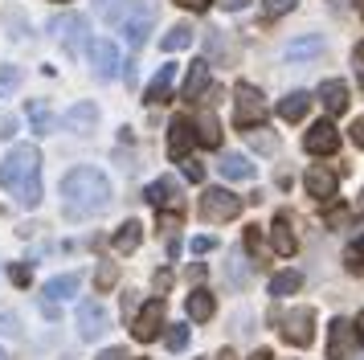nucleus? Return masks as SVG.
I'll return each mask as SVG.
<instances>
[{
  "instance_id": "obj_48",
  "label": "nucleus",
  "mask_w": 364,
  "mask_h": 360,
  "mask_svg": "<svg viewBox=\"0 0 364 360\" xmlns=\"http://www.w3.org/2000/svg\"><path fill=\"white\" fill-rule=\"evenodd\" d=\"M221 4H225V9H230V13H237V9H246L250 0H221Z\"/></svg>"
},
{
  "instance_id": "obj_5",
  "label": "nucleus",
  "mask_w": 364,
  "mask_h": 360,
  "mask_svg": "<svg viewBox=\"0 0 364 360\" xmlns=\"http://www.w3.org/2000/svg\"><path fill=\"white\" fill-rule=\"evenodd\" d=\"M50 33L66 46L70 58H78L82 49H90V21L78 13H66V16H53L50 21Z\"/></svg>"
},
{
  "instance_id": "obj_7",
  "label": "nucleus",
  "mask_w": 364,
  "mask_h": 360,
  "mask_svg": "<svg viewBox=\"0 0 364 360\" xmlns=\"http://www.w3.org/2000/svg\"><path fill=\"white\" fill-rule=\"evenodd\" d=\"M164 315H168L164 299H148V303L139 307V315L132 319V336H135L139 344L160 340V336H164Z\"/></svg>"
},
{
  "instance_id": "obj_31",
  "label": "nucleus",
  "mask_w": 364,
  "mask_h": 360,
  "mask_svg": "<svg viewBox=\"0 0 364 360\" xmlns=\"http://www.w3.org/2000/svg\"><path fill=\"white\" fill-rule=\"evenodd\" d=\"M230 282H233V287H237V282L246 287V282H250V262H246L242 250H233V258H230Z\"/></svg>"
},
{
  "instance_id": "obj_38",
  "label": "nucleus",
  "mask_w": 364,
  "mask_h": 360,
  "mask_svg": "<svg viewBox=\"0 0 364 360\" xmlns=\"http://www.w3.org/2000/svg\"><path fill=\"white\" fill-rule=\"evenodd\" d=\"M9 278H13V282H17V287H29V278H33V270H29V266H9Z\"/></svg>"
},
{
  "instance_id": "obj_45",
  "label": "nucleus",
  "mask_w": 364,
  "mask_h": 360,
  "mask_svg": "<svg viewBox=\"0 0 364 360\" xmlns=\"http://www.w3.org/2000/svg\"><path fill=\"white\" fill-rule=\"evenodd\" d=\"M95 360H132V356H127V348H107V352H99Z\"/></svg>"
},
{
  "instance_id": "obj_44",
  "label": "nucleus",
  "mask_w": 364,
  "mask_h": 360,
  "mask_svg": "<svg viewBox=\"0 0 364 360\" xmlns=\"http://www.w3.org/2000/svg\"><path fill=\"white\" fill-rule=\"evenodd\" d=\"M176 4H181V9H188V13H205L213 0H176Z\"/></svg>"
},
{
  "instance_id": "obj_20",
  "label": "nucleus",
  "mask_w": 364,
  "mask_h": 360,
  "mask_svg": "<svg viewBox=\"0 0 364 360\" xmlns=\"http://www.w3.org/2000/svg\"><path fill=\"white\" fill-rule=\"evenodd\" d=\"M172 82H176V65H160V74L148 82L144 98H148V102H168V98H172Z\"/></svg>"
},
{
  "instance_id": "obj_21",
  "label": "nucleus",
  "mask_w": 364,
  "mask_h": 360,
  "mask_svg": "<svg viewBox=\"0 0 364 360\" xmlns=\"http://www.w3.org/2000/svg\"><path fill=\"white\" fill-rule=\"evenodd\" d=\"M270 245H274V254H282V258H291L299 250L295 233H291V221L287 217H274V226H270Z\"/></svg>"
},
{
  "instance_id": "obj_19",
  "label": "nucleus",
  "mask_w": 364,
  "mask_h": 360,
  "mask_svg": "<svg viewBox=\"0 0 364 360\" xmlns=\"http://www.w3.org/2000/svg\"><path fill=\"white\" fill-rule=\"evenodd\" d=\"M315 98H319V102H323V107H328L331 115H336V111H348V82H340V78L319 82Z\"/></svg>"
},
{
  "instance_id": "obj_18",
  "label": "nucleus",
  "mask_w": 364,
  "mask_h": 360,
  "mask_svg": "<svg viewBox=\"0 0 364 360\" xmlns=\"http://www.w3.org/2000/svg\"><path fill=\"white\" fill-rule=\"evenodd\" d=\"M217 172H221L225 180H254L258 176V168H254L250 156H242V152H225L221 164H217Z\"/></svg>"
},
{
  "instance_id": "obj_8",
  "label": "nucleus",
  "mask_w": 364,
  "mask_h": 360,
  "mask_svg": "<svg viewBox=\"0 0 364 360\" xmlns=\"http://www.w3.org/2000/svg\"><path fill=\"white\" fill-rule=\"evenodd\" d=\"M279 324H282V336H287V344L303 348V344H311V336H315V311H311V307H291V311L279 319Z\"/></svg>"
},
{
  "instance_id": "obj_40",
  "label": "nucleus",
  "mask_w": 364,
  "mask_h": 360,
  "mask_svg": "<svg viewBox=\"0 0 364 360\" xmlns=\"http://www.w3.org/2000/svg\"><path fill=\"white\" fill-rule=\"evenodd\" d=\"M209 250H217V238H209V233L193 238V254H209Z\"/></svg>"
},
{
  "instance_id": "obj_4",
  "label": "nucleus",
  "mask_w": 364,
  "mask_h": 360,
  "mask_svg": "<svg viewBox=\"0 0 364 360\" xmlns=\"http://www.w3.org/2000/svg\"><path fill=\"white\" fill-rule=\"evenodd\" d=\"M266 115H270V107H266L262 90L250 86V82H237V90H233V123L242 131H254L266 123Z\"/></svg>"
},
{
  "instance_id": "obj_27",
  "label": "nucleus",
  "mask_w": 364,
  "mask_h": 360,
  "mask_svg": "<svg viewBox=\"0 0 364 360\" xmlns=\"http://www.w3.org/2000/svg\"><path fill=\"white\" fill-rule=\"evenodd\" d=\"M193 33H197L193 25H172V29L160 37V49H164V53H181V49L193 46Z\"/></svg>"
},
{
  "instance_id": "obj_23",
  "label": "nucleus",
  "mask_w": 364,
  "mask_h": 360,
  "mask_svg": "<svg viewBox=\"0 0 364 360\" xmlns=\"http://www.w3.org/2000/svg\"><path fill=\"white\" fill-rule=\"evenodd\" d=\"M323 53V37H299V41H291L287 46V62L295 65V62H311V58H319Z\"/></svg>"
},
{
  "instance_id": "obj_9",
  "label": "nucleus",
  "mask_w": 364,
  "mask_h": 360,
  "mask_svg": "<svg viewBox=\"0 0 364 360\" xmlns=\"http://www.w3.org/2000/svg\"><path fill=\"white\" fill-rule=\"evenodd\" d=\"M90 65H95V78H99V82L119 78V65H123V58H119V46L111 41V37L90 41Z\"/></svg>"
},
{
  "instance_id": "obj_16",
  "label": "nucleus",
  "mask_w": 364,
  "mask_h": 360,
  "mask_svg": "<svg viewBox=\"0 0 364 360\" xmlns=\"http://www.w3.org/2000/svg\"><path fill=\"white\" fill-rule=\"evenodd\" d=\"M307 193L319 196V201H328V196H336V189H340V172H331V168H307Z\"/></svg>"
},
{
  "instance_id": "obj_36",
  "label": "nucleus",
  "mask_w": 364,
  "mask_h": 360,
  "mask_svg": "<svg viewBox=\"0 0 364 360\" xmlns=\"http://www.w3.org/2000/svg\"><path fill=\"white\" fill-rule=\"evenodd\" d=\"M17 82H21V70L17 65H4V70H0V95H4L9 86H17Z\"/></svg>"
},
{
  "instance_id": "obj_50",
  "label": "nucleus",
  "mask_w": 364,
  "mask_h": 360,
  "mask_svg": "<svg viewBox=\"0 0 364 360\" xmlns=\"http://www.w3.org/2000/svg\"><path fill=\"white\" fill-rule=\"evenodd\" d=\"M213 360H237V356H233V348H221V352H217Z\"/></svg>"
},
{
  "instance_id": "obj_28",
  "label": "nucleus",
  "mask_w": 364,
  "mask_h": 360,
  "mask_svg": "<svg viewBox=\"0 0 364 360\" xmlns=\"http://www.w3.org/2000/svg\"><path fill=\"white\" fill-rule=\"evenodd\" d=\"M78 287H82V278L78 275H58V278L46 282V299H74Z\"/></svg>"
},
{
  "instance_id": "obj_15",
  "label": "nucleus",
  "mask_w": 364,
  "mask_h": 360,
  "mask_svg": "<svg viewBox=\"0 0 364 360\" xmlns=\"http://www.w3.org/2000/svg\"><path fill=\"white\" fill-rule=\"evenodd\" d=\"M205 90H209V62L197 58V62L188 65V78H184V86H181V98L184 102H197Z\"/></svg>"
},
{
  "instance_id": "obj_25",
  "label": "nucleus",
  "mask_w": 364,
  "mask_h": 360,
  "mask_svg": "<svg viewBox=\"0 0 364 360\" xmlns=\"http://www.w3.org/2000/svg\"><path fill=\"white\" fill-rule=\"evenodd\" d=\"M184 307H188V319H200V324H205V319H213L217 299L205 291V287H197V291L188 295V303H184Z\"/></svg>"
},
{
  "instance_id": "obj_32",
  "label": "nucleus",
  "mask_w": 364,
  "mask_h": 360,
  "mask_svg": "<svg viewBox=\"0 0 364 360\" xmlns=\"http://www.w3.org/2000/svg\"><path fill=\"white\" fill-rule=\"evenodd\" d=\"M164 344H168V352H181V348H188V327H184V324L168 327V332H164Z\"/></svg>"
},
{
  "instance_id": "obj_43",
  "label": "nucleus",
  "mask_w": 364,
  "mask_h": 360,
  "mask_svg": "<svg viewBox=\"0 0 364 360\" xmlns=\"http://www.w3.org/2000/svg\"><path fill=\"white\" fill-rule=\"evenodd\" d=\"M13 131H17V119L13 115H0V139H13Z\"/></svg>"
},
{
  "instance_id": "obj_10",
  "label": "nucleus",
  "mask_w": 364,
  "mask_h": 360,
  "mask_svg": "<svg viewBox=\"0 0 364 360\" xmlns=\"http://www.w3.org/2000/svg\"><path fill=\"white\" fill-rule=\"evenodd\" d=\"M107 327H111V311L102 307L99 299H82L78 303V336L82 340H99Z\"/></svg>"
},
{
  "instance_id": "obj_52",
  "label": "nucleus",
  "mask_w": 364,
  "mask_h": 360,
  "mask_svg": "<svg viewBox=\"0 0 364 360\" xmlns=\"http://www.w3.org/2000/svg\"><path fill=\"white\" fill-rule=\"evenodd\" d=\"M356 13H360V16H364V0H356Z\"/></svg>"
},
{
  "instance_id": "obj_1",
  "label": "nucleus",
  "mask_w": 364,
  "mask_h": 360,
  "mask_svg": "<svg viewBox=\"0 0 364 360\" xmlns=\"http://www.w3.org/2000/svg\"><path fill=\"white\" fill-rule=\"evenodd\" d=\"M111 180H107V172H99V168H90V164H82V168H70L66 176H62V205H66L70 217H99V213L111 209Z\"/></svg>"
},
{
  "instance_id": "obj_22",
  "label": "nucleus",
  "mask_w": 364,
  "mask_h": 360,
  "mask_svg": "<svg viewBox=\"0 0 364 360\" xmlns=\"http://www.w3.org/2000/svg\"><path fill=\"white\" fill-rule=\"evenodd\" d=\"M139 242H144V226H139V221H123V226L115 229V238H111V250H115V254H132Z\"/></svg>"
},
{
  "instance_id": "obj_11",
  "label": "nucleus",
  "mask_w": 364,
  "mask_h": 360,
  "mask_svg": "<svg viewBox=\"0 0 364 360\" xmlns=\"http://www.w3.org/2000/svg\"><path fill=\"white\" fill-rule=\"evenodd\" d=\"M303 147H307L311 156H331V152L340 147V131H336V123H331V119L311 123V127H307V135H303Z\"/></svg>"
},
{
  "instance_id": "obj_35",
  "label": "nucleus",
  "mask_w": 364,
  "mask_h": 360,
  "mask_svg": "<svg viewBox=\"0 0 364 360\" xmlns=\"http://www.w3.org/2000/svg\"><path fill=\"white\" fill-rule=\"evenodd\" d=\"M184 221V209H164L160 213V229H181Z\"/></svg>"
},
{
  "instance_id": "obj_47",
  "label": "nucleus",
  "mask_w": 364,
  "mask_h": 360,
  "mask_svg": "<svg viewBox=\"0 0 364 360\" xmlns=\"http://www.w3.org/2000/svg\"><path fill=\"white\" fill-rule=\"evenodd\" d=\"M352 332H356V340L364 344V311H360V315H356V324H352Z\"/></svg>"
},
{
  "instance_id": "obj_30",
  "label": "nucleus",
  "mask_w": 364,
  "mask_h": 360,
  "mask_svg": "<svg viewBox=\"0 0 364 360\" xmlns=\"http://www.w3.org/2000/svg\"><path fill=\"white\" fill-rule=\"evenodd\" d=\"M29 123H33V131H37V135H46V131L53 127V115H50V107H46V102H29Z\"/></svg>"
},
{
  "instance_id": "obj_29",
  "label": "nucleus",
  "mask_w": 364,
  "mask_h": 360,
  "mask_svg": "<svg viewBox=\"0 0 364 360\" xmlns=\"http://www.w3.org/2000/svg\"><path fill=\"white\" fill-rule=\"evenodd\" d=\"M303 287V275L299 270H279V275L270 278V295L274 299H287V295H295Z\"/></svg>"
},
{
  "instance_id": "obj_55",
  "label": "nucleus",
  "mask_w": 364,
  "mask_h": 360,
  "mask_svg": "<svg viewBox=\"0 0 364 360\" xmlns=\"http://www.w3.org/2000/svg\"><path fill=\"white\" fill-rule=\"evenodd\" d=\"M360 86H364V70H360Z\"/></svg>"
},
{
  "instance_id": "obj_37",
  "label": "nucleus",
  "mask_w": 364,
  "mask_h": 360,
  "mask_svg": "<svg viewBox=\"0 0 364 360\" xmlns=\"http://www.w3.org/2000/svg\"><path fill=\"white\" fill-rule=\"evenodd\" d=\"M262 9L270 16H282V13H291V9H295V0H262Z\"/></svg>"
},
{
  "instance_id": "obj_17",
  "label": "nucleus",
  "mask_w": 364,
  "mask_h": 360,
  "mask_svg": "<svg viewBox=\"0 0 364 360\" xmlns=\"http://www.w3.org/2000/svg\"><path fill=\"white\" fill-rule=\"evenodd\" d=\"M352 340H356L352 324H344V319H331V332H328V356H331V360H348V352H352Z\"/></svg>"
},
{
  "instance_id": "obj_24",
  "label": "nucleus",
  "mask_w": 364,
  "mask_h": 360,
  "mask_svg": "<svg viewBox=\"0 0 364 360\" xmlns=\"http://www.w3.org/2000/svg\"><path fill=\"white\" fill-rule=\"evenodd\" d=\"M307 107H311V95H307V90H291V95L279 102V119H287V123H299V119L307 115Z\"/></svg>"
},
{
  "instance_id": "obj_13",
  "label": "nucleus",
  "mask_w": 364,
  "mask_h": 360,
  "mask_svg": "<svg viewBox=\"0 0 364 360\" xmlns=\"http://www.w3.org/2000/svg\"><path fill=\"white\" fill-rule=\"evenodd\" d=\"M62 127L74 131V135H90L99 127V107L95 102H74L66 115H62Z\"/></svg>"
},
{
  "instance_id": "obj_41",
  "label": "nucleus",
  "mask_w": 364,
  "mask_h": 360,
  "mask_svg": "<svg viewBox=\"0 0 364 360\" xmlns=\"http://www.w3.org/2000/svg\"><path fill=\"white\" fill-rule=\"evenodd\" d=\"M0 332H4V336H17V332H21L17 315H9V311H0Z\"/></svg>"
},
{
  "instance_id": "obj_54",
  "label": "nucleus",
  "mask_w": 364,
  "mask_h": 360,
  "mask_svg": "<svg viewBox=\"0 0 364 360\" xmlns=\"http://www.w3.org/2000/svg\"><path fill=\"white\" fill-rule=\"evenodd\" d=\"M0 360H9V352H4V348H0Z\"/></svg>"
},
{
  "instance_id": "obj_34",
  "label": "nucleus",
  "mask_w": 364,
  "mask_h": 360,
  "mask_svg": "<svg viewBox=\"0 0 364 360\" xmlns=\"http://www.w3.org/2000/svg\"><path fill=\"white\" fill-rule=\"evenodd\" d=\"M344 262H348V270H352V275H364V242H356V245H348V254H344Z\"/></svg>"
},
{
  "instance_id": "obj_14",
  "label": "nucleus",
  "mask_w": 364,
  "mask_h": 360,
  "mask_svg": "<svg viewBox=\"0 0 364 360\" xmlns=\"http://www.w3.org/2000/svg\"><path fill=\"white\" fill-rule=\"evenodd\" d=\"M144 196H148L156 209H181V184H176V176L151 180L148 189H144Z\"/></svg>"
},
{
  "instance_id": "obj_39",
  "label": "nucleus",
  "mask_w": 364,
  "mask_h": 360,
  "mask_svg": "<svg viewBox=\"0 0 364 360\" xmlns=\"http://www.w3.org/2000/svg\"><path fill=\"white\" fill-rule=\"evenodd\" d=\"M184 180H193V184H200V180H205V168H200L197 160H188V156H184Z\"/></svg>"
},
{
  "instance_id": "obj_3",
  "label": "nucleus",
  "mask_w": 364,
  "mask_h": 360,
  "mask_svg": "<svg viewBox=\"0 0 364 360\" xmlns=\"http://www.w3.org/2000/svg\"><path fill=\"white\" fill-rule=\"evenodd\" d=\"M111 21H119V33L127 37V46L139 49L148 41V33L156 29V16H160V4L156 0H132L127 13H107Z\"/></svg>"
},
{
  "instance_id": "obj_51",
  "label": "nucleus",
  "mask_w": 364,
  "mask_h": 360,
  "mask_svg": "<svg viewBox=\"0 0 364 360\" xmlns=\"http://www.w3.org/2000/svg\"><path fill=\"white\" fill-rule=\"evenodd\" d=\"M250 360H274V356H270V352H254Z\"/></svg>"
},
{
  "instance_id": "obj_53",
  "label": "nucleus",
  "mask_w": 364,
  "mask_h": 360,
  "mask_svg": "<svg viewBox=\"0 0 364 360\" xmlns=\"http://www.w3.org/2000/svg\"><path fill=\"white\" fill-rule=\"evenodd\" d=\"M99 4H102V9H111V4H115V0H99Z\"/></svg>"
},
{
  "instance_id": "obj_42",
  "label": "nucleus",
  "mask_w": 364,
  "mask_h": 360,
  "mask_svg": "<svg viewBox=\"0 0 364 360\" xmlns=\"http://www.w3.org/2000/svg\"><path fill=\"white\" fill-rule=\"evenodd\" d=\"M250 144L258 147V152H274V139H270V135H258V127L250 131Z\"/></svg>"
},
{
  "instance_id": "obj_26",
  "label": "nucleus",
  "mask_w": 364,
  "mask_h": 360,
  "mask_svg": "<svg viewBox=\"0 0 364 360\" xmlns=\"http://www.w3.org/2000/svg\"><path fill=\"white\" fill-rule=\"evenodd\" d=\"M193 127H197V144H205V147H221V119H217L213 111H205L197 119V123H193Z\"/></svg>"
},
{
  "instance_id": "obj_33",
  "label": "nucleus",
  "mask_w": 364,
  "mask_h": 360,
  "mask_svg": "<svg viewBox=\"0 0 364 360\" xmlns=\"http://www.w3.org/2000/svg\"><path fill=\"white\" fill-rule=\"evenodd\" d=\"M115 282H119V270L111 266V262H102V266H99V275H95V287H99V291H111Z\"/></svg>"
},
{
  "instance_id": "obj_6",
  "label": "nucleus",
  "mask_w": 364,
  "mask_h": 360,
  "mask_svg": "<svg viewBox=\"0 0 364 360\" xmlns=\"http://www.w3.org/2000/svg\"><path fill=\"white\" fill-rule=\"evenodd\" d=\"M237 213H242V196H233L230 189H205L200 193V217L205 221L221 226V221H233Z\"/></svg>"
},
{
  "instance_id": "obj_49",
  "label": "nucleus",
  "mask_w": 364,
  "mask_h": 360,
  "mask_svg": "<svg viewBox=\"0 0 364 360\" xmlns=\"http://www.w3.org/2000/svg\"><path fill=\"white\" fill-rule=\"evenodd\" d=\"M352 58H356V70H364V41L356 46V53H352Z\"/></svg>"
},
{
  "instance_id": "obj_56",
  "label": "nucleus",
  "mask_w": 364,
  "mask_h": 360,
  "mask_svg": "<svg viewBox=\"0 0 364 360\" xmlns=\"http://www.w3.org/2000/svg\"><path fill=\"white\" fill-rule=\"evenodd\" d=\"M58 4H66V0H58Z\"/></svg>"
},
{
  "instance_id": "obj_2",
  "label": "nucleus",
  "mask_w": 364,
  "mask_h": 360,
  "mask_svg": "<svg viewBox=\"0 0 364 360\" xmlns=\"http://www.w3.org/2000/svg\"><path fill=\"white\" fill-rule=\"evenodd\" d=\"M0 189L13 193L21 209L41 205V152L33 144H17L0 160Z\"/></svg>"
},
{
  "instance_id": "obj_12",
  "label": "nucleus",
  "mask_w": 364,
  "mask_h": 360,
  "mask_svg": "<svg viewBox=\"0 0 364 360\" xmlns=\"http://www.w3.org/2000/svg\"><path fill=\"white\" fill-rule=\"evenodd\" d=\"M197 144V127H193V119H184V115H176L172 123H168V156L176 160V156H188V147Z\"/></svg>"
},
{
  "instance_id": "obj_46",
  "label": "nucleus",
  "mask_w": 364,
  "mask_h": 360,
  "mask_svg": "<svg viewBox=\"0 0 364 360\" xmlns=\"http://www.w3.org/2000/svg\"><path fill=\"white\" fill-rule=\"evenodd\" d=\"M352 144L364 152V119H356V123H352Z\"/></svg>"
}]
</instances>
